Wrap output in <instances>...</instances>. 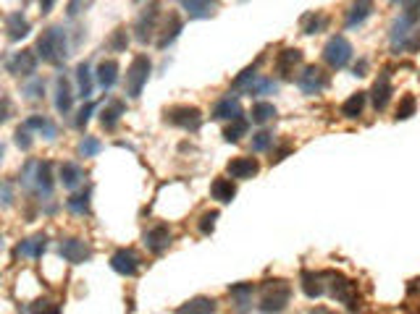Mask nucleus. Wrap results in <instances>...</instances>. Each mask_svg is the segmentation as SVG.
<instances>
[{
    "label": "nucleus",
    "instance_id": "obj_41",
    "mask_svg": "<svg viewBox=\"0 0 420 314\" xmlns=\"http://www.w3.org/2000/svg\"><path fill=\"white\" fill-rule=\"evenodd\" d=\"M276 87L278 84L274 82V79H255V82L247 87V92L250 94H271V92H276Z\"/></svg>",
    "mask_w": 420,
    "mask_h": 314
},
{
    "label": "nucleus",
    "instance_id": "obj_9",
    "mask_svg": "<svg viewBox=\"0 0 420 314\" xmlns=\"http://www.w3.org/2000/svg\"><path fill=\"white\" fill-rule=\"evenodd\" d=\"M297 87L305 94H321L328 87V73L318 66H305L302 73L297 76Z\"/></svg>",
    "mask_w": 420,
    "mask_h": 314
},
{
    "label": "nucleus",
    "instance_id": "obj_4",
    "mask_svg": "<svg viewBox=\"0 0 420 314\" xmlns=\"http://www.w3.org/2000/svg\"><path fill=\"white\" fill-rule=\"evenodd\" d=\"M150 71H153V63H150L147 55H137V58L132 60V66L126 71V97L137 100V97L142 94L144 84L150 79Z\"/></svg>",
    "mask_w": 420,
    "mask_h": 314
},
{
    "label": "nucleus",
    "instance_id": "obj_46",
    "mask_svg": "<svg viewBox=\"0 0 420 314\" xmlns=\"http://www.w3.org/2000/svg\"><path fill=\"white\" fill-rule=\"evenodd\" d=\"M29 314H60V306L45 299V302H37L35 306L29 309Z\"/></svg>",
    "mask_w": 420,
    "mask_h": 314
},
{
    "label": "nucleus",
    "instance_id": "obj_21",
    "mask_svg": "<svg viewBox=\"0 0 420 314\" xmlns=\"http://www.w3.org/2000/svg\"><path fill=\"white\" fill-rule=\"evenodd\" d=\"M116 82H119V63L116 60H103L97 66V84L108 92V89L116 87Z\"/></svg>",
    "mask_w": 420,
    "mask_h": 314
},
{
    "label": "nucleus",
    "instance_id": "obj_16",
    "mask_svg": "<svg viewBox=\"0 0 420 314\" xmlns=\"http://www.w3.org/2000/svg\"><path fill=\"white\" fill-rule=\"evenodd\" d=\"M302 63V53L297 47H287V50H281L276 58V71L281 73V79H292L294 76V69Z\"/></svg>",
    "mask_w": 420,
    "mask_h": 314
},
{
    "label": "nucleus",
    "instance_id": "obj_17",
    "mask_svg": "<svg viewBox=\"0 0 420 314\" xmlns=\"http://www.w3.org/2000/svg\"><path fill=\"white\" fill-rule=\"evenodd\" d=\"M179 6L190 13V19H210L218 8V0H179Z\"/></svg>",
    "mask_w": 420,
    "mask_h": 314
},
{
    "label": "nucleus",
    "instance_id": "obj_7",
    "mask_svg": "<svg viewBox=\"0 0 420 314\" xmlns=\"http://www.w3.org/2000/svg\"><path fill=\"white\" fill-rule=\"evenodd\" d=\"M158 19H160V3H150L140 16H137V24H134V32H137V42L147 45L158 29Z\"/></svg>",
    "mask_w": 420,
    "mask_h": 314
},
{
    "label": "nucleus",
    "instance_id": "obj_54",
    "mask_svg": "<svg viewBox=\"0 0 420 314\" xmlns=\"http://www.w3.org/2000/svg\"><path fill=\"white\" fill-rule=\"evenodd\" d=\"M394 3H405V0H394Z\"/></svg>",
    "mask_w": 420,
    "mask_h": 314
},
{
    "label": "nucleus",
    "instance_id": "obj_10",
    "mask_svg": "<svg viewBox=\"0 0 420 314\" xmlns=\"http://www.w3.org/2000/svg\"><path fill=\"white\" fill-rule=\"evenodd\" d=\"M58 252L60 256H63L66 262H72V265H82V262H90V259H92V249L84 244L82 238H66V241H60Z\"/></svg>",
    "mask_w": 420,
    "mask_h": 314
},
{
    "label": "nucleus",
    "instance_id": "obj_49",
    "mask_svg": "<svg viewBox=\"0 0 420 314\" xmlns=\"http://www.w3.org/2000/svg\"><path fill=\"white\" fill-rule=\"evenodd\" d=\"M42 92H45V84H42V79H35V82L26 87L29 100H40V97H42Z\"/></svg>",
    "mask_w": 420,
    "mask_h": 314
},
{
    "label": "nucleus",
    "instance_id": "obj_2",
    "mask_svg": "<svg viewBox=\"0 0 420 314\" xmlns=\"http://www.w3.org/2000/svg\"><path fill=\"white\" fill-rule=\"evenodd\" d=\"M289 299H292V286H289V280H281V278L265 280L263 288H260V312L281 314L289 306Z\"/></svg>",
    "mask_w": 420,
    "mask_h": 314
},
{
    "label": "nucleus",
    "instance_id": "obj_3",
    "mask_svg": "<svg viewBox=\"0 0 420 314\" xmlns=\"http://www.w3.org/2000/svg\"><path fill=\"white\" fill-rule=\"evenodd\" d=\"M37 55L50 63V66H58L66 60V32L60 26H50L45 29L40 40H37Z\"/></svg>",
    "mask_w": 420,
    "mask_h": 314
},
{
    "label": "nucleus",
    "instance_id": "obj_27",
    "mask_svg": "<svg viewBox=\"0 0 420 314\" xmlns=\"http://www.w3.org/2000/svg\"><path fill=\"white\" fill-rule=\"evenodd\" d=\"M72 103H74L72 87H69V82L63 76H58V82H56V107H58V113L66 116L72 110Z\"/></svg>",
    "mask_w": 420,
    "mask_h": 314
},
{
    "label": "nucleus",
    "instance_id": "obj_50",
    "mask_svg": "<svg viewBox=\"0 0 420 314\" xmlns=\"http://www.w3.org/2000/svg\"><path fill=\"white\" fill-rule=\"evenodd\" d=\"M82 6H84V8H87V6H90V0H72L66 11H69V16H76V13L82 11Z\"/></svg>",
    "mask_w": 420,
    "mask_h": 314
},
{
    "label": "nucleus",
    "instance_id": "obj_5",
    "mask_svg": "<svg viewBox=\"0 0 420 314\" xmlns=\"http://www.w3.org/2000/svg\"><path fill=\"white\" fill-rule=\"evenodd\" d=\"M324 60L331 66V69H344L349 60H352V45H349L347 37L334 35L324 47Z\"/></svg>",
    "mask_w": 420,
    "mask_h": 314
},
{
    "label": "nucleus",
    "instance_id": "obj_38",
    "mask_svg": "<svg viewBox=\"0 0 420 314\" xmlns=\"http://www.w3.org/2000/svg\"><path fill=\"white\" fill-rule=\"evenodd\" d=\"M415 110H418L415 94H405L402 103H399V107H396V121H408V118L415 116Z\"/></svg>",
    "mask_w": 420,
    "mask_h": 314
},
{
    "label": "nucleus",
    "instance_id": "obj_31",
    "mask_svg": "<svg viewBox=\"0 0 420 314\" xmlns=\"http://www.w3.org/2000/svg\"><path fill=\"white\" fill-rule=\"evenodd\" d=\"M26 128H35V131H40L45 139H56V134H58V128H56V123L53 121H48L45 116H29L24 121Z\"/></svg>",
    "mask_w": 420,
    "mask_h": 314
},
{
    "label": "nucleus",
    "instance_id": "obj_1",
    "mask_svg": "<svg viewBox=\"0 0 420 314\" xmlns=\"http://www.w3.org/2000/svg\"><path fill=\"white\" fill-rule=\"evenodd\" d=\"M321 278H324V291L331 293V299L342 302L349 312L360 309V293H358V286L352 280L344 278L342 272H321Z\"/></svg>",
    "mask_w": 420,
    "mask_h": 314
},
{
    "label": "nucleus",
    "instance_id": "obj_47",
    "mask_svg": "<svg viewBox=\"0 0 420 314\" xmlns=\"http://www.w3.org/2000/svg\"><path fill=\"white\" fill-rule=\"evenodd\" d=\"M92 110H95V105H92V103L84 105L82 110H79V116H76V121H74V126H76V128L87 126V121H90V116H92Z\"/></svg>",
    "mask_w": 420,
    "mask_h": 314
},
{
    "label": "nucleus",
    "instance_id": "obj_33",
    "mask_svg": "<svg viewBox=\"0 0 420 314\" xmlns=\"http://www.w3.org/2000/svg\"><path fill=\"white\" fill-rule=\"evenodd\" d=\"M76 82H79V97H82V100H90L95 84H92V73H90V66H87V63H79V66H76Z\"/></svg>",
    "mask_w": 420,
    "mask_h": 314
},
{
    "label": "nucleus",
    "instance_id": "obj_15",
    "mask_svg": "<svg viewBox=\"0 0 420 314\" xmlns=\"http://www.w3.org/2000/svg\"><path fill=\"white\" fill-rule=\"evenodd\" d=\"M258 171H260V163L255 157H234L226 165V173L231 178H240V181H247L252 175H258Z\"/></svg>",
    "mask_w": 420,
    "mask_h": 314
},
{
    "label": "nucleus",
    "instance_id": "obj_34",
    "mask_svg": "<svg viewBox=\"0 0 420 314\" xmlns=\"http://www.w3.org/2000/svg\"><path fill=\"white\" fill-rule=\"evenodd\" d=\"M247 128H250V121L244 116H237L231 118V123L224 128V139L226 141H240L244 134H247Z\"/></svg>",
    "mask_w": 420,
    "mask_h": 314
},
{
    "label": "nucleus",
    "instance_id": "obj_20",
    "mask_svg": "<svg viewBox=\"0 0 420 314\" xmlns=\"http://www.w3.org/2000/svg\"><path fill=\"white\" fill-rule=\"evenodd\" d=\"M181 26H184V24H181V16L176 11H171L168 13V19H166V26H163V35H160V40H158L156 45L160 47V50H166V47L179 37Z\"/></svg>",
    "mask_w": 420,
    "mask_h": 314
},
{
    "label": "nucleus",
    "instance_id": "obj_53",
    "mask_svg": "<svg viewBox=\"0 0 420 314\" xmlns=\"http://www.w3.org/2000/svg\"><path fill=\"white\" fill-rule=\"evenodd\" d=\"M53 8V0H42V13H48Z\"/></svg>",
    "mask_w": 420,
    "mask_h": 314
},
{
    "label": "nucleus",
    "instance_id": "obj_14",
    "mask_svg": "<svg viewBox=\"0 0 420 314\" xmlns=\"http://www.w3.org/2000/svg\"><path fill=\"white\" fill-rule=\"evenodd\" d=\"M8 71L13 76H32L37 71V55L32 50H22L8 60Z\"/></svg>",
    "mask_w": 420,
    "mask_h": 314
},
{
    "label": "nucleus",
    "instance_id": "obj_56",
    "mask_svg": "<svg viewBox=\"0 0 420 314\" xmlns=\"http://www.w3.org/2000/svg\"><path fill=\"white\" fill-rule=\"evenodd\" d=\"M0 246H3V241H0Z\"/></svg>",
    "mask_w": 420,
    "mask_h": 314
},
{
    "label": "nucleus",
    "instance_id": "obj_18",
    "mask_svg": "<svg viewBox=\"0 0 420 314\" xmlns=\"http://www.w3.org/2000/svg\"><path fill=\"white\" fill-rule=\"evenodd\" d=\"M371 13H373V0H352V6H349L347 11V29L360 26Z\"/></svg>",
    "mask_w": 420,
    "mask_h": 314
},
{
    "label": "nucleus",
    "instance_id": "obj_24",
    "mask_svg": "<svg viewBox=\"0 0 420 314\" xmlns=\"http://www.w3.org/2000/svg\"><path fill=\"white\" fill-rule=\"evenodd\" d=\"M302 291L308 299H318V296H324V278H321V272H310V270H302Z\"/></svg>",
    "mask_w": 420,
    "mask_h": 314
},
{
    "label": "nucleus",
    "instance_id": "obj_26",
    "mask_svg": "<svg viewBox=\"0 0 420 314\" xmlns=\"http://www.w3.org/2000/svg\"><path fill=\"white\" fill-rule=\"evenodd\" d=\"M210 194H213L216 202L228 204L231 199L237 197V186H234V181H231V178H216V181L210 184Z\"/></svg>",
    "mask_w": 420,
    "mask_h": 314
},
{
    "label": "nucleus",
    "instance_id": "obj_42",
    "mask_svg": "<svg viewBox=\"0 0 420 314\" xmlns=\"http://www.w3.org/2000/svg\"><path fill=\"white\" fill-rule=\"evenodd\" d=\"M126 45H129V37H126V29L124 26H119L116 32H113V37L108 40V47L113 50V53H124L126 50Z\"/></svg>",
    "mask_w": 420,
    "mask_h": 314
},
{
    "label": "nucleus",
    "instance_id": "obj_30",
    "mask_svg": "<svg viewBox=\"0 0 420 314\" xmlns=\"http://www.w3.org/2000/svg\"><path fill=\"white\" fill-rule=\"evenodd\" d=\"M84 181V171L76 163H63L60 165V184L66 189H76Z\"/></svg>",
    "mask_w": 420,
    "mask_h": 314
},
{
    "label": "nucleus",
    "instance_id": "obj_8",
    "mask_svg": "<svg viewBox=\"0 0 420 314\" xmlns=\"http://www.w3.org/2000/svg\"><path fill=\"white\" fill-rule=\"evenodd\" d=\"M24 184L35 186L40 194L50 197L53 194V175H50V163H29L24 171Z\"/></svg>",
    "mask_w": 420,
    "mask_h": 314
},
{
    "label": "nucleus",
    "instance_id": "obj_35",
    "mask_svg": "<svg viewBox=\"0 0 420 314\" xmlns=\"http://www.w3.org/2000/svg\"><path fill=\"white\" fill-rule=\"evenodd\" d=\"M365 100H368V94L365 92H358V94H352L347 103L342 105V116L344 118H360L362 116V107H365Z\"/></svg>",
    "mask_w": 420,
    "mask_h": 314
},
{
    "label": "nucleus",
    "instance_id": "obj_28",
    "mask_svg": "<svg viewBox=\"0 0 420 314\" xmlns=\"http://www.w3.org/2000/svg\"><path fill=\"white\" fill-rule=\"evenodd\" d=\"M45 246H48V238H45V236H35V238H26V241H22V244H19V249H16V254L29 256V259H37V256H42Z\"/></svg>",
    "mask_w": 420,
    "mask_h": 314
},
{
    "label": "nucleus",
    "instance_id": "obj_25",
    "mask_svg": "<svg viewBox=\"0 0 420 314\" xmlns=\"http://www.w3.org/2000/svg\"><path fill=\"white\" fill-rule=\"evenodd\" d=\"M6 32H8V37H11L13 42H16V40H24V37L29 35V21H26L19 11L8 13V16H6Z\"/></svg>",
    "mask_w": 420,
    "mask_h": 314
},
{
    "label": "nucleus",
    "instance_id": "obj_6",
    "mask_svg": "<svg viewBox=\"0 0 420 314\" xmlns=\"http://www.w3.org/2000/svg\"><path fill=\"white\" fill-rule=\"evenodd\" d=\"M166 121L171 126H179L184 131H197L203 126V113L197 107H190V105H176L166 110Z\"/></svg>",
    "mask_w": 420,
    "mask_h": 314
},
{
    "label": "nucleus",
    "instance_id": "obj_37",
    "mask_svg": "<svg viewBox=\"0 0 420 314\" xmlns=\"http://www.w3.org/2000/svg\"><path fill=\"white\" fill-rule=\"evenodd\" d=\"M250 118L255 121V123H268L271 118H276V107H274L271 103H255L252 105Z\"/></svg>",
    "mask_w": 420,
    "mask_h": 314
},
{
    "label": "nucleus",
    "instance_id": "obj_45",
    "mask_svg": "<svg viewBox=\"0 0 420 314\" xmlns=\"http://www.w3.org/2000/svg\"><path fill=\"white\" fill-rule=\"evenodd\" d=\"M79 152H82L84 157H92V155L100 152V141H97L95 137H84L82 144H79Z\"/></svg>",
    "mask_w": 420,
    "mask_h": 314
},
{
    "label": "nucleus",
    "instance_id": "obj_12",
    "mask_svg": "<svg viewBox=\"0 0 420 314\" xmlns=\"http://www.w3.org/2000/svg\"><path fill=\"white\" fill-rule=\"evenodd\" d=\"M142 241L150 254H163L171 246V231H168V225H156V228H150V231L144 233Z\"/></svg>",
    "mask_w": 420,
    "mask_h": 314
},
{
    "label": "nucleus",
    "instance_id": "obj_32",
    "mask_svg": "<svg viewBox=\"0 0 420 314\" xmlns=\"http://www.w3.org/2000/svg\"><path fill=\"white\" fill-rule=\"evenodd\" d=\"M415 26V21L412 19H408V16H399L394 21V26H392V45H399V50L405 47V40H408L410 35V29Z\"/></svg>",
    "mask_w": 420,
    "mask_h": 314
},
{
    "label": "nucleus",
    "instance_id": "obj_40",
    "mask_svg": "<svg viewBox=\"0 0 420 314\" xmlns=\"http://www.w3.org/2000/svg\"><path fill=\"white\" fill-rule=\"evenodd\" d=\"M274 144V134L271 131H258V134H252V152H265L268 147Z\"/></svg>",
    "mask_w": 420,
    "mask_h": 314
},
{
    "label": "nucleus",
    "instance_id": "obj_36",
    "mask_svg": "<svg viewBox=\"0 0 420 314\" xmlns=\"http://www.w3.org/2000/svg\"><path fill=\"white\" fill-rule=\"evenodd\" d=\"M328 19H326L324 13H308L305 19H302V32L305 35H318V32H324Z\"/></svg>",
    "mask_w": 420,
    "mask_h": 314
},
{
    "label": "nucleus",
    "instance_id": "obj_11",
    "mask_svg": "<svg viewBox=\"0 0 420 314\" xmlns=\"http://www.w3.org/2000/svg\"><path fill=\"white\" fill-rule=\"evenodd\" d=\"M110 268L116 270L124 278H134L140 272V256L134 254L132 249H119L116 254L110 256Z\"/></svg>",
    "mask_w": 420,
    "mask_h": 314
},
{
    "label": "nucleus",
    "instance_id": "obj_52",
    "mask_svg": "<svg viewBox=\"0 0 420 314\" xmlns=\"http://www.w3.org/2000/svg\"><path fill=\"white\" fill-rule=\"evenodd\" d=\"M310 314H336V312H331V309H326V306H315Z\"/></svg>",
    "mask_w": 420,
    "mask_h": 314
},
{
    "label": "nucleus",
    "instance_id": "obj_19",
    "mask_svg": "<svg viewBox=\"0 0 420 314\" xmlns=\"http://www.w3.org/2000/svg\"><path fill=\"white\" fill-rule=\"evenodd\" d=\"M252 293H255V288H252V283H237V286H231L228 288V296L234 299V304H237V312H250L252 306Z\"/></svg>",
    "mask_w": 420,
    "mask_h": 314
},
{
    "label": "nucleus",
    "instance_id": "obj_43",
    "mask_svg": "<svg viewBox=\"0 0 420 314\" xmlns=\"http://www.w3.org/2000/svg\"><path fill=\"white\" fill-rule=\"evenodd\" d=\"M255 79H258V69H255V66H250V69H244L240 76L234 79V87H237V89H247V87H250Z\"/></svg>",
    "mask_w": 420,
    "mask_h": 314
},
{
    "label": "nucleus",
    "instance_id": "obj_51",
    "mask_svg": "<svg viewBox=\"0 0 420 314\" xmlns=\"http://www.w3.org/2000/svg\"><path fill=\"white\" fill-rule=\"evenodd\" d=\"M8 113H11V103L3 97V100H0V123H3V121H8Z\"/></svg>",
    "mask_w": 420,
    "mask_h": 314
},
{
    "label": "nucleus",
    "instance_id": "obj_23",
    "mask_svg": "<svg viewBox=\"0 0 420 314\" xmlns=\"http://www.w3.org/2000/svg\"><path fill=\"white\" fill-rule=\"evenodd\" d=\"M121 116H124V103L121 100H110L103 110H100V123L106 131H113V128L119 126Z\"/></svg>",
    "mask_w": 420,
    "mask_h": 314
},
{
    "label": "nucleus",
    "instance_id": "obj_55",
    "mask_svg": "<svg viewBox=\"0 0 420 314\" xmlns=\"http://www.w3.org/2000/svg\"><path fill=\"white\" fill-rule=\"evenodd\" d=\"M134 3H142V0H134Z\"/></svg>",
    "mask_w": 420,
    "mask_h": 314
},
{
    "label": "nucleus",
    "instance_id": "obj_29",
    "mask_svg": "<svg viewBox=\"0 0 420 314\" xmlns=\"http://www.w3.org/2000/svg\"><path fill=\"white\" fill-rule=\"evenodd\" d=\"M216 312V302L213 299H205V296H197L192 302L181 304L176 314H213Z\"/></svg>",
    "mask_w": 420,
    "mask_h": 314
},
{
    "label": "nucleus",
    "instance_id": "obj_39",
    "mask_svg": "<svg viewBox=\"0 0 420 314\" xmlns=\"http://www.w3.org/2000/svg\"><path fill=\"white\" fill-rule=\"evenodd\" d=\"M66 207L72 209L74 215H87L90 212V197L87 194H74L72 199H66Z\"/></svg>",
    "mask_w": 420,
    "mask_h": 314
},
{
    "label": "nucleus",
    "instance_id": "obj_13",
    "mask_svg": "<svg viewBox=\"0 0 420 314\" xmlns=\"http://www.w3.org/2000/svg\"><path fill=\"white\" fill-rule=\"evenodd\" d=\"M392 79H389V71H381L378 73V79H376V84H373L371 89V100H373V107L376 110H384L386 105H389V100H392Z\"/></svg>",
    "mask_w": 420,
    "mask_h": 314
},
{
    "label": "nucleus",
    "instance_id": "obj_22",
    "mask_svg": "<svg viewBox=\"0 0 420 314\" xmlns=\"http://www.w3.org/2000/svg\"><path fill=\"white\" fill-rule=\"evenodd\" d=\"M242 116V107H240V100L237 97H224V100H218L216 107H213V118L216 121H231V118Z\"/></svg>",
    "mask_w": 420,
    "mask_h": 314
},
{
    "label": "nucleus",
    "instance_id": "obj_44",
    "mask_svg": "<svg viewBox=\"0 0 420 314\" xmlns=\"http://www.w3.org/2000/svg\"><path fill=\"white\" fill-rule=\"evenodd\" d=\"M216 220H218V212L216 209H210V212H203V218H200V233H213L216 228Z\"/></svg>",
    "mask_w": 420,
    "mask_h": 314
},
{
    "label": "nucleus",
    "instance_id": "obj_48",
    "mask_svg": "<svg viewBox=\"0 0 420 314\" xmlns=\"http://www.w3.org/2000/svg\"><path fill=\"white\" fill-rule=\"evenodd\" d=\"M16 144H19L22 150H29V147H32V137H29V128L26 126L16 128Z\"/></svg>",
    "mask_w": 420,
    "mask_h": 314
}]
</instances>
